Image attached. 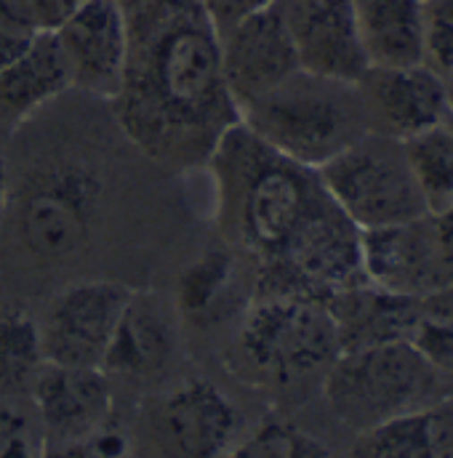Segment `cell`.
<instances>
[{"label":"cell","mask_w":453,"mask_h":458,"mask_svg":"<svg viewBox=\"0 0 453 458\" xmlns=\"http://www.w3.org/2000/svg\"><path fill=\"white\" fill-rule=\"evenodd\" d=\"M128 56L113 113L155 163H206L240 113L226 91L219 35L198 0H120Z\"/></svg>","instance_id":"obj_1"},{"label":"cell","mask_w":453,"mask_h":458,"mask_svg":"<svg viewBox=\"0 0 453 458\" xmlns=\"http://www.w3.org/2000/svg\"><path fill=\"white\" fill-rule=\"evenodd\" d=\"M206 165L217 184L222 234L253 264L278 259L299 229L334 203L315 168L280 155L243 120L222 133Z\"/></svg>","instance_id":"obj_2"},{"label":"cell","mask_w":453,"mask_h":458,"mask_svg":"<svg viewBox=\"0 0 453 458\" xmlns=\"http://www.w3.org/2000/svg\"><path fill=\"white\" fill-rule=\"evenodd\" d=\"M232 368L269 389H296L323 378L341 354L326 301L307 296H253L232 339Z\"/></svg>","instance_id":"obj_3"},{"label":"cell","mask_w":453,"mask_h":458,"mask_svg":"<svg viewBox=\"0 0 453 458\" xmlns=\"http://www.w3.org/2000/svg\"><path fill=\"white\" fill-rule=\"evenodd\" d=\"M323 397L355 435L397 416L422 413L453 397V378L411 342L341 352L323 376Z\"/></svg>","instance_id":"obj_4"},{"label":"cell","mask_w":453,"mask_h":458,"mask_svg":"<svg viewBox=\"0 0 453 458\" xmlns=\"http://www.w3.org/2000/svg\"><path fill=\"white\" fill-rule=\"evenodd\" d=\"M240 120L272 149L315 171L371 131L357 86L302 70L245 105Z\"/></svg>","instance_id":"obj_5"},{"label":"cell","mask_w":453,"mask_h":458,"mask_svg":"<svg viewBox=\"0 0 453 458\" xmlns=\"http://www.w3.org/2000/svg\"><path fill=\"white\" fill-rule=\"evenodd\" d=\"M99 179L75 160H56L27 179L8 206L13 248L35 267L78 253L99 214Z\"/></svg>","instance_id":"obj_6"},{"label":"cell","mask_w":453,"mask_h":458,"mask_svg":"<svg viewBox=\"0 0 453 458\" xmlns=\"http://www.w3.org/2000/svg\"><path fill=\"white\" fill-rule=\"evenodd\" d=\"M318 174L331 200L360 232L430 216L403 141L389 136L368 131Z\"/></svg>","instance_id":"obj_7"},{"label":"cell","mask_w":453,"mask_h":458,"mask_svg":"<svg viewBox=\"0 0 453 458\" xmlns=\"http://www.w3.org/2000/svg\"><path fill=\"white\" fill-rule=\"evenodd\" d=\"M240 413L225 392L192 378L158 397L139 424L150 458H225L237 437Z\"/></svg>","instance_id":"obj_8"},{"label":"cell","mask_w":453,"mask_h":458,"mask_svg":"<svg viewBox=\"0 0 453 458\" xmlns=\"http://www.w3.org/2000/svg\"><path fill=\"white\" fill-rule=\"evenodd\" d=\"M131 293L113 280H83L59 291L38 323L46 362L102 368Z\"/></svg>","instance_id":"obj_9"},{"label":"cell","mask_w":453,"mask_h":458,"mask_svg":"<svg viewBox=\"0 0 453 458\" xmlns=\"http://www.w3.org/2000/svg\"><path fill=\"white\" fill-rule=\"evenodd\" d=\"M360 261L365 283L397 296L424 299L453 285L435 216H422L392 227L363 229Z\"/></svg>","instance_id":"obj_10"},{"label":"cell","mask_w":453,"mask_h":458,"mask_svg":"<svg viewBox=\"0 0 453 458\" xmlns=\"http://www.w3.org/2000/svg\"><path fill=\"white\" fill-rule=\"evenodd\" d=\"M299 70L357 86L371 70L355 16V0H278Z\"/></svg>","instance_id":"obj_11"},{"label":"cell","mask_w":453,"mask_h":458,"mask_svg":"<svg viewBox=\"0 0 453 458\" xmlns=\"http://www.w3.org/2000/svg\"><path fill=\"white\" fill-rule=\"evenodd\" d=\"M373 133L408 141L451 120L446 78L427 64L381 70L371 67L357 83Z\"/></svg>","instance_id":"obj_12"},{"label":"cell","mask_w":453,"mask_h":458,"mask_svg":"<svg viewBox=\"0 0 453 458\" xmlns=\"http://www.w3.org/2000/svg\"><path fill=\"white\" fill-rule=\"evenodd\" d=\"M30 394L48 448L81 443L110 427L113 389L102 368L43 362Z\"/></svg>","instance_id":"obj_13"},{"label":"cell","mask_w":453,"mask_h":458,"mask_svg":"<svg viewBox=\"0 0 453 458\" xmlns=\"http://www.w3.org/2000/svg\"><path fill=\"white\" fill-rule=\"evenodd\" d=\"M219 46L226 91L237 113L299 72V59L278 3L229 30L219 38Z\"/></svg>","instance_id":"obj_14"},{"label":"cell","mask_w":453,"mask_h":458,"mask_svg":"<svg viewBox=\"0 0 453 458\" xmlns=\"http://www.w3.org/2000/svg\"><path fill=\"white\" fill-rule=\"evenodd\" d=\"M73 89L113 102L128 56V24L120 0H89L59 30Z\"/></svg>","instance_id":"obj_15"},{"label":"cell","mask_w":453,"mask_h":458,"mask_svg":"<svg viewBox=\"0 0 453 458\" xmlns=\"http://www.w3.org/2000/svg\"><path fill=\"white\" fill-rule=\"evenodd\" d=\"M176 357V326L166 304L152 293H131L102 370L123 378H152Z\"/></svg>","instance_id":"obj_16"},{"label":"cell","mask_w":453,"mask_h":458,"mask_svg":"<svg viewBox=\"0 0 453 458\" xmlns=\"http://www.w3.org/2000/svg\"><path fill=\"white\" fill-rule=\"evenodd\" d=\"M337 331H339L341 352L363 349L384 342H408L422 299L397 296L381 291L371 283L349 288L326 301Z\"/></svg>","instance_id":"obj_17"},{"label":"cell","mask_w":453,"mask_h":458,"mask_svg":"<svg viewBox=\"0 0 453 458\" xmlns=\"http://www.w3.org/2000/svg\"><path fill=\"white\" fill-rule=\"evenodd\" d=\"M70 89L73 75L56 32H40L16 62L0 70V123L19 125Z\"/></svg>","instance_id":"obj_18"},{"label":"cell","mask_w":453,"mask_h":458,"mask_svg":"<svg viewBox=\"0 0 453 458\" xmlns=\"http://www.w3.org/2000/svg\"><path fill=\"white\" fill-rule=\"evenodd\" d=\"M355 16L371 67L424 64V0H355Z\"/></svg>","instance_id":"obj_19"},{"label":"cell","mask_w":453,"mask_h":458,"mask_svg":"<svg viewBox=\"0 0 453 458\" xmlns=\"http://www.w3.org/2000/svg\"><path fill=\"white\" fill-rule=\"evenodd\" d=\"M240 250L226 245L206 248L176 280V310L192 326H214L232 312L240 285Z\"/></svg>","instance_id":"obj_20"},{"label":"cell","mask_w":453,"mask_h":458,"mask_svg":"<svg viewBox=\"0 0 453 458\" xmlns=\"http://www.w3.org/2000/svg\"><path fill=\"white\" fill-rule=\"evenodd\" d=\"M414 182L430 216H440L453 206V125L440 123L403 141Z\"/></svg>","instance_id":"obj_21"},{"label":"cell","mask_w":453,"mask_h":458,"mask_svg":"<svg viewBox=\"0 0 453 458\" xmlns=\"http://www.w3.org/2000/svg\"><path fill=\"white\" fill-rule=\"evenodd\" d=\"M43 344L38 323L19 307L0 310V397L32 392L43 368Z\"/></svg>","instance_id":"obj_22"},{"label":"cell","mask_w":453,"mask_h":458,"mask_svg":"<svg viewBox=\"0 0 453 458\" xmlns=\"http://www.w3.org/2000/svg\"><path fill=\"white\" fill-rule=\"evenodd\" d=\"M346 458H438L430 411L397 416L357 432Z\"/></svg>","instance_id":"obj_23"},{"label":"cell","mask_w":453,"mask_h":458,"mask_svg":"<svg viewBox=\"0 0 453 458\" xmlns=\"http://www.w3.org/2000/svg\"><path fill=\"white\" fill-rule=\"evenodd\" d=\"M225 458H334L312 435L286 421H264L243 443L232 445Z\"/></svg>","instance_id":"obj_24"},{"label":"cell","mask_w":453,"mask_h":458,"mask_svg":"<svg viewBox=\"0 0 453 458\" xmlns=\"http://www.w3.org/2000/svg\"><path fill=\"white\" fill-rule=\"evenodd\" d=\"M424 64L443 78L453 72V0H424Z\"/></svg>","instance_id":"obj_25"},{"label":"cell","mask_w":453,"mask_h":458,"mask_svg":"<svg viewBox=\"0 0 453 458\" xmlns=\"http://www.w3.org/2000/svg\"><path fill=\"white\" fill-rule=\"evenodd\" d=\"M46 32L30 0H0V70L16 62Z\"/></svg>","instance_id":"obj_26"},{"label":"cell","mask_w":453,"mask_h":458,"mask_svg":"<svg viewBox=\"0 0 453 458\" xmlns=\"http://www.w3.org/2000/svg\"><path fill=\"white\" fill-rule=\"evenodd\" d=\"M40 435L32 421L0 397V458H40Z\"/></svg>","instance_id":"obj_27"},{"label":"cell","mask_w":453,"mask_h":458,"mask_svg":"<svg viewBox=\"0 0 453 458\" xmlns=\"http://www.w3.org/2000/svg\"><path fill=\"white\" fill-rule=\"evenodd\" d=\"M128 456V443L120 432H115L110 427L99 429L97 435L73 443V445H59V448H48L43 451L40 458H125Z\"/></svg>","instance_id":"obj_28"},{"label":"cell","mask_w":453,"mask_h":458,"mask_svg":"<svg viewBox=\"0 0 453 458\" xmlns=\"http://www.w3.org/2000/svg\"><path fill=\"white\" fill-rule=\"evenodd\" d=\"M198 3H201L206 19L211 21V27L217 30V35L222 38L237 24H243L245 19L275 5L278 0H198Z\"/></svg>","instance_id":"obj_29"},{"label":"cell","mask_w":453,"mask_h":458,"mask_svg":"<svg viewBox=\"0 0 453 458\" xmlns=\"http://www.w3.org/2000/svg\"><path fill=\"white\" fill-rule=\"evenodd\" d=\"M83 3H89V0H30L35 19L46 32L59 30Z\"/></svg>","instance_id":"obj_30"},{"label":"cell","mask_w":453,"mask_h":458,"mask_svg":"<svg viewBox=\"0 0 453 458\" xmlns=\"http://www.w3.org/2000/svg\"><path fill=\"white\" fill-rule=\"evenodd\" d=\"M435 227H438V237H440V248H443L446 264H449V269H451L453 275V206L446 214L435 216Z\"/></svg>","instance_id":"obj_31"},{"label":"cell","mask_w":453,"mask_h":458,"mask_svg":"<svg viewBox=\"0 0 453 458\" xmlns=\"http://www.w3.org/2000/svg\"><path fill=\"white\" fill-rule=\"evenodd\" d=\"M8 198V160H5V144L0 139V208L5 206Z\"/></svg>","instance_id":"obj_32"},{"label":"cell","mask_w":453,"mask_h":458,"mask_svg":"<svg viewBox=\"0 0 453 458\" xmlns=\"http://www.w3.org/2000/svg\"><path fill=\"white\" fill-rule=\"evenodd\" d=\"M446 89H449V105H451V117H453V72L446 78Z\"/></svg>","instance_id":"obj_33"},{"label":"cell","mask_w":453,"mask_h":458,"mask_svg":"<svg viewBox=\"0 0 453 458\" xmlns=\"http://www.w3.org/2000/svg\"><path fill=\"white\" fill-rule=\"evenodd\" d=\"M451 125H453V117H451Z\"/></svg>","instance_id":"obj_34"}]
</instances>
